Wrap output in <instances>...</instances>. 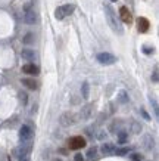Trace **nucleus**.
Masks as SVG:
<instances>
[{
  "mask_svg": "<svg viewBox=\"0 0 159 161\" xmlns=\"http://www.w3.org/2000/svg\"><path fill=\"white\" fill-rule=\"evenodd\" d=\"M119 102L121 103H127V102H128V95H127L125 90H121V92H119Z\"/></svg>",
  "mask_w": 159,
  "mask_h": 161,
  "instance_id": "a211bd4d",
  "label": "nucleus"
},
{
  "mask_svg": "<svg viewBox=\"0 0 159 161\" xmlns=\"http://www.w3.org/2000/svg\"><path fill=\"white\" fill-rule=\"evenodd\" d=\"M131 158H133V161H141V160H143V157L140 155V154H133V155H131Z\"/></svg>",
  "mask_w": 159,
  "mask_h": 161,
  "instance_id": "b1692460",
  "label": "nucleus"
},
{
  "mask_svg": "<svg viewBox=\"0 0 159 161\" xmlns=\"http://www.w3.org/2000/svg\"><path fill=\"white\" fill-rule=\"evenodd\" d=\"M22 84L27 86L29 90H35L37 89V81H34L31 78H22Z\"/></svg>",
  "mask_w": 159,
  "mask_h": 161,
  "instance_id": "4468645a",
  "label": "nucleus"
},
{
  "mask_svg": "<svg viewBox=\"0 0 159 161\" xmlns=\"http://www.w3.org/2000/svg\"><path fill=\"white\" fill-rule=\"evenodd\" d=\"M105 15H106V21H108L109 27L112 28V31L116 33V34H122V33H124V28H122L119 18L116 16L115 10H114V8H112L111 5H105Z\"/></svg>",
  "mask_w": 159,
  "mask_h": 161,
  "instance_id": "f257e3e1",
  "label": "nucleus"
},
{
  "mask_svg": "<svg viewBox=\"0 0 159 161\" xmlns=\"http://www.w3.org/2000/svg\"><path fill=\"white\" fill-rule=\"evenodd\" d=\"M152 80H153L155 83H158V69H155V71H153V75H152Z\"/></svg>",
  "mask_w": 159,
  "mask_h": 161,
  "instance_id": "393cba45",
  "label": "nucleus"
},
{
  "mask_svg": "<svg viewBox=\"0 0 159 161\" xmlns=\"http://www.w3.org/2000/svg\"><path fill=\"white\" fill-rule=\"evenodd\" d=\"M111 2H118V0H111Z\"/></svg>",
  "mask_w": 159,
  "mask_h": 161,
  "instance_id": "c756f323",
  "label": "nucleus"
},
{
  "mask_svg": "<svg viewBox=\"0 0 159 161\" xmlns=\"http://www.w3.org/2000/svg\"><path fill=\"white\" fill-rule=\"evenodd\" d=\"M74 10H75V5H72V3L59 6V8L55 9V18H56V19H63V18L69 16L71 14H74Z\"/></svg>",
  "mask_w": 159,
  "mask_h": 161,
  "instance_id": "f03ea898",
  "label": "nucleus"
},
{
  "mask_svg": "<svg viewBox=\"0 0 159 161\" xmlns=\"http://www.w3.org/2000/svg\"><path fill=\"white\" fill-rule=\"evenodd\" d=\"M143 52H145L146 55L153 53V47H149V46H145V47H143Z\"/></svg>",
  "mask_w": 159,
  "mask_h": 161,
  "instance_id": "5701e85b",
  "label": "nucleus"
},
{
  "mask_svg": "<svg viewBox=\"0 0 159 161\" xmlns=\"http://www.w3.org/2000/svg\"><path fill=\"white\" fill-rule=\"evenodd\" d=\"M128 151H130V148H115V151H114V154L115 155H125V154H128Z\"/></svg>",
  "mask_w": 159,
  "mask_h": 161,
  "instance_id": "f3484780",
  "label": "nucleus"
},
{
  "mask_svg": "<svg viewBox=\"0 0 159 161\" xmlns=\"http://www.w3.org/2000/svg\"><path fill=\"white\" fill-rule=\"evenodd\" d=\"M96 154H97V148L96 147L90 148V149L87 151V158H94V157H96Z\"/></svg>",
  "mask_w": 159,
  "mask_h": 161,
  "instance_id": "6ab92c4d",
  "label": "nucleus"
},
{
  "mask_svg": "<svg viewBox=\"0 0 159 161\" xmlns=\"http://www.w3.org/2000/svg\"><path fill=\"white\" fill-rule=\"evenodd\" d=\"M141 114H143V117H145L146 120H150V117H149V115H147V112H146L145 109H141Z\"/></svg>",
  "mask_w": 159,
  "mask_h": 161,
  "instance_id": "cd10ccee",
  "label": "nucleus"
},
{
  "mask_svg": "<svg viewBox=\"0 0 159 161\" xmlns=\"http://www.w3.org/2000/svg\"><path fill=\"white\" fill-rule=\"evenodd\" d=\"M115 145L114 143H111V142H106V143H103L100 147V151L102 154H105V155H109V154H114V151H115Z\"/></svg>",
  "mask_w": 159,
  "mask_h": 161,
  "instance_id": "ddd939ff",
  "label": "nucleus"
},
{
  "mask_svg": "<svg viewBox=\"0 0 159 161\" xmlns=\"http://www.w3.org/2000/svg\"><path fill=\"white\" fill-rule=\"evenodd\" d=\"M25 12H24V21L27 24H34L37 19V15L34 12V9L31 8V5H25Z\"/></svg>",
  "mask_w": 159,
  "mask_h": 161,
  "instance_id": "0eeeda50",
  "label": "nucleus"
},
{
  "mask_svg": "<svg viewBox=\"0 0 159 161\" xmlns=\"http://www.w3.org/2000/svg\"><path fill=\"white\" fill-rule=\"evenodd\" d=\"M145 141L147 142V143H146V148H147V149L153 148V139H152V136H149V135H147V136L145 137Z\"/></svg>",
  "mask_w": 159,
  "mask_h": 161,
  "instance_id": "aec40b11",
  "label": "nucleus"
},
{
  "mask_svg": "<svg viewBox=\"0 0 159 161\" xmlns=\"http://www.w3.org/2000/svg\"><path fill=\"white\" fill-rule=\"evenodd\" d=\"M21 96H22V101H24V103H27V95H25V93H22Z\"/></svg>",
  "mask_w": 159,
  "mask_h": 161,
  "instance_id": "c85d7f7f",
  "label": "nucleus"
},
{
  "mask_svg": "<svg viewBox=\"0 0 159 161\" xmlns=\"http://www.w3.org/2000/svg\"><path fill=\"white\" fill-rule=\"evenodd\" d=\"M75 161H84V157H82L81 154H77V155H75Z\"/></svg>",
  "mask_w": 159,
  "mask_h": 161,
  "instance_id": "a878e982",
  "label": "nucleus"
},
{
  "mask_svg": "<svg viewBox=\"0 0 159 161\" xmlns=\"http://www.w3.org/2000/svg\"><path fill=\"white\" fill-rule=\"evenodd\" d=\"M133 132H134V133H140V132H141V126H140L139 123H133Z\"/></svg>",
  "mask_w": 159,
  "mask_h": 161,
  "instance_id": "4be33fe9",
  "label": "nucleus"
},
{
  "mask_svg": "<svg viewBox=\"0 0 159 161\" xmlns=\"http://www.w3.org/2000/svg\"><path fill=\"white\" fill-rule=\"evenodd\" d=\"M92 112H93V105H86L84 108H81L78 117L81 118V120H88V118L92 117Z\"/></svg>",
  "mask_w": 159,
  "mask_h": 161,
  "instance_id": "9b49d317",
  "label": "nucleus"
},
{
  "mask_svg": "<svg viewBox=\"0 0 159 161\" xmlns=\"http://www.w3.org/2000/svg\"><path fill=\"white\" fill-rule=\"evenodd\" d=\"M19 161H29V155H24V157H19Z\"/></svg>",
  "mask_w": 159,
  "mask_h": 161,
  "instance_id": "bb28decb",
  "label": "nucleus"
},
{
  "mask_svg": "<svg viewBox=\"0 0 159 161\" xmlns=\"http://www.w3.org/2000/svg\"><path fill=\"white\" fill-rule=\"evenodd\" d=\"M19 139L21 142H29L33 139V129L27 124H22L19 129Z\"/></svg>",
  "mask_w": 159,
  "mask_h": 161,
  "instance_id": "20e7f679",
  "label": "nucleus"
},
{
  "mask_svg": "<svg viewBox=\"0 0 159 161\" xmlns=\"http://www.w3.org/2000/svg\"><path fill=\"white\" fill-rule=\"evenodd\" d=\"M149 27H150V22L147 18L140 16L139 19H137V30H139L140 33H146V31L149 30Z\"/></svg>",
  "mask_w": 159,
  "mask_h": 161,
  "instance_id": "1a4fd4ad",
  "label": "nucleus"
},
{
  "mask_svg": "<svg viewBox=\"0 0 159 161\" xmlns=\"http://www.w3.org/2000/svg\"><path fill=\"white\" fill-rule=\"evenodd\" d=\"M86 145H87V142L82 136H74L68 141V147H69V149H74V151L81 149V148H84Z\"/></svg>",
  "mask_w": 159,
  "mask_h": 161,
  "instance_id": "7ed1b4c3",
  "label": "nucleus"
},
{
  "mask_svg": "<svg viewBox=\"0 0 159 161\" xmlns=\"http://www.w3.org/2000/svg\"><path fill=\"white\" fill-rule=\"evenodd\" d=\"M59 121H61V124H62L63 127H68V126H72V124H75V121H77V117L74 115L72 112H63L62 115H61V118H59Z\"/></svg>",
  "mask_w": 159,
  "mask_h": 161,
  "instance_id": "39448f33",
  "label": "nucleus"
},
{
  "mask_svg": "<svg viewBox=\"0 0 159 161\" xmlns=\"http://www.w3.org/2000/svg\"><path fill=\"white\" fill-rule=\"evenodd\" d=\"M33 40H34V34H33V33H28V34L24 37V43L25 44H29Z\"/></svg>",
  "mask_w": 159,
  "mask_h": 161,
  "instance_id": "412c9836",
  "label": "nucleus"
},
{
  "mask_svg": "<svg viewBox=\"0 0 159 161\" xmlns=\"http://www.w3.org/2000/svg\"><path fill=\"white\" fill-rule=\"evenodd\" d=\"M96 59L99 61V64H102V65H112V64L116 61L115 56L111 55V53H108V52H102V53H99L96 56Z\"/></svg>",
  "mask_w": 159,
  "mask_h": 161,
  "instance_id": "423d86ee",
  "label": "nucleus"
},
{
  "mask_svg": "<svg viewBox=\"0 0 159 161\" xmlns=\"http://www.w3.org/2000/svg\"><path fill=\"white\" fill-rule=\"evenodd\" d=\"M127 141H128V133L125 130H119L118 132V142L119 143H125Z\"/></svg>",
  "mask_w": 159,
  "mask_h": 161,
  "instance_id": "dca6fc26",
  "label": "nucleus"
},
{
  "mask_svg": "<svg viewBox=\"0 0 159 161\" xmlns=\"http://www.w3.org/2000/svg\"><path fill=\"white\" fill-rule=\"evenodd\" d=\"M21 58L24 59V61H28V62L31 64L34 59H35V52H34L33 49H22V52H21Z\"/></svg>",
  "mask_w": 159,
  "mask_h": 161,
  "instance_id": "f8f14e48",
  "label": "nucleus"
},
{
  "mask_svg": "<svg viewBox=\"0 0 159 161\" xmlns=\"http://www.w3.org/2000/svg\"><path fill=\"white\" fill-rule=\"evenodd\" d=\"M22 73L25 74H29V75H37L40 73V69L37 65H34V64H25L24 67H22Z\"/></svg>",
  "mask_w": 159,
  "mask_h": 161,
  "instance_id": "9d476101",
  "label": "nucleus"
},
{
  "mask_svg": "<svg viewBox=\"0 0 159 161\" xmlns=\"http://www.w3.org/2000/svg\"><path fill=\"white\" fill-rule=\"evenodd\" d=\"M119 18L122 22H125V24H128V25L133 22V15H131V12L127 9L125 6H122L119 9Z\"/></svg>",
  "mask_w": 159,
  "mask_h": 161,
  "instance_id": "6e6552de",
  "label": "nucleus"
},
{
  "mask_svg": "<svg viewBox=\"0 0 159 161\" xmlns=\"http://www.w3.org/2000/svg\"><path fill=\"white\" fill-rule=\"evenodd\" d=\"M88 93H90V84L87 83V81H84L81 86V96L82 99H88Z\"/></svg>",
  "mask_w": 159,
  "mask_h": 161,
  "instance_id": "2eb2a0df",
  "label": "nucleus"
}]
</instances>
